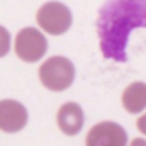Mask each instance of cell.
I'll return each instance as SVG.
<instances>
[{
    "label": "cell",
    "instance_id": "cell-4",
    "mask_svg": "<svg viewBox=\"0 0 146 146\" xmlns=\"http://www.w3.org/2000/svg\"><path fill=\"white\" fill-rule=\"evenodd\" d=\"M85 146H127V133L121 124L104 121L88 131Z\"/></svg>",
    "mask_w": 146,
    "mask_h": 146
},
{
    "label": "cell",
    "instance_id": "cell-2",
    "mask_svg": "<svg viewBox=\"0 0 146 146\" xmlns=\"http://www.w3.org/2000/svg\"><path fill=\"white\" fill-rule=\"evenodd\" d=\"M36 21L39 27L51 36L65 34L72 27V10L61 2H46L37 10Z\"/></svg>",
    "mask_w": 146,
    "mask_h": 146
},
{
    "label": "cell",
    "instance_id": "cell-9",
    "mask_svg": "<svg viewBox=\"0 0 146 146\" xmlns=\"http://www.w3.org/2000/svg\"><path fill=\"white\" fill-rule=\"evenodd\" d=\"M136 126H138V129H139V131H141V133H143V134L146 136V114H143V115L138 119Z\"/></svg>",
    "mask_w": 146,
    "mask_h": 146
},
{
    "label": "cell",
    "instance_id": "cell-3",
    "mask_svg": "<svg viewBox=\"0 0 146 146\" xmlns=\"http://www.w3.org/2000/svg\"><path fill=\"white\" fill-rule=\"evenodd\" d=\"M48 51V39L36 27H24L15 36V54L26 63L39 61Z\"/></svg>",
    "mask_w": 146,
    "mask_h": 146
},
{
    "label": "cell",
    "instance_id": "cell-8",
    "mask_svg": "<svg viewBox=\"0 0 146 146\" xmlns=\"http://www.w3.org/2000/svg\"><path fill=\"white\" fill-rule=\"evenodd\" d=\"M9 51H10V33L3 26H0V58L7 56Z\"/></svg>",
    "mask_w": 146,
    "mask_h": 146
},
{
    "label": "cell",
    "instance_id": "cell-7",
    "mask_svg": "<svg viewBox=\"0 0 146 146\" xmlns=\"http://www.w3.org/2000/svg\"><path fill=\"white\" fill-rule=\"evenodd\" d=\"M122 106L129 114H139L146 109V83L134 82L122 92Z\"/></svg>",
    "mask_w": 146,
    "mask_h": 146
},
{
    "label": "cell",
    "instance_id": "cell-6",
    "mask_svg": "<svg viewBox=\"0 0 146 146\" xmlns=\"http://www.w3.org/2000/svg\"><path fill=\"white\" fill-rule=\"evenodd\" d=\"M56 122L61 133H65L66 136H76L85 122L83 109L76 102H66L58 109Z\"/></svg>",
    "mask_w": 146,
    "mask_h": 146
},
{
    "label": "cell",
    "instance_id": "cell-10",
    "mask_svg": "<svg viewBox=\"0 0 146 146\" xmlns=\"http://www.w3.org/2000/svg\"><path fill=\"white\" fill-rule=\"evenodd\" d=\"M129 146H146V139H143V138H136V139L131 141Z\"/></svg>",
    "mask_w": 146,
    "mask_h": 146
},
{
    "label": "cell",
    "instance_id": "cell-1",
    "mask_svg": "<svg viewBox=\"0 0 146 146\" xmlns=\"http://www.w3.org/2000/svg\"><path fill=\"white\" fill-rule=\"evenodd\" d=\"M39 80L51 92L70 88L75 80V66L65 56H51L39 66Z\"/></svg>",
    "mask_w": 146,
    "mask_h": 146
},
{
    "label": "cell",
    "instance_id": "cell-5",
    "mask_svg": "<svg viewBox=\"0 0 146 146\" xmlns=\"http://www.w3.org/2000/svg\"><path fill=\"white\" fill-rule=\"evenodd\" d=\"M27 119V109L21 102L14 99L0 100V129L3 133H19L26 127Z\"/></svg>",
    "mask_w": 146,
    "mask_h": 146
}]
</instances>
